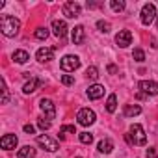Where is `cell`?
<instances>
[{"label":"cell","mask_w":158,"mask_h":158,"mask_svg":"<svg viewBox=\"0 0 158 158\" xmlns=\"http://www.w3.org/2000/svg\"><path fill=\"white\" fill-rule=\"evenodd\" d=\"M37 127H39L41 130H48V128H50V121H48L47 117H39V119H37Z\"/></svg>","instance_id":"obj_28"},{"label":"cell","mask_w":158,"mask_h":158,"mask_svg":"<svg viewBox=\"0 0 158 158\" xmlns=\"http://www.w3.org/2000/svg\"><path fill=\"white\" fill-rule=\"evenodd\" d=\"M78 138H80V141L84 145H89L93 141V134H89V132H80V134H78Z\"/></svg>","instance_id":"obj_23"},{"label":"cell","mask_w":158,"mask_h":158,"mask_svg":"<svg viewBox=\"0 0 158 158\" xmlns=\"http://www.w3.org/2000/svg\"><path fill=\"white\" fill-rule=\"evenodd\" d=\"M154 19H156V8H154V4H145L141 8V23L145 26H151Z\"/></svg>","instance_id":"obj_5"},{"label":"cell","mask_w":158,"mask_h":158,"mask_svg":"<svg viewBox=\"0 0 158 158\" xmlns=\"http://www.w3.org/2000/svg\"><path fill=\"white\" fill-rule=\"evenodd\" d=\"M52 32H54V35L56 37H60V39H63L65 37V34H67V24H65V21H52Z\"/></svg>","instance_id":"obj_14"},{"label":"cell","mask_w":158,"mask_h":158,"mask_svg":"<svg viewBox=\"0 0 158 158\" xmlns=\"http://www.w3.org/2000/svg\"><path fill=\"white\" fill-rule=\"evenodd\" d=\"M23 130H24L26 134H34V132H35V128H34V125H24V127H23Z\"/></svg>","instance_id":"obj_33"},{"label":"cell","mask_w":158,"mask_h":158,"mask_svg":"<svg viewBox=\"0 0 158 158\" xmlns=\"http://www.w3.org/2000/svg\"><path fill=\"white\" fill-rule=\"evenodd\" d=\"M61 84H63V86H73V84H74V76L63 74V76H61Z\"/></svg>","instance_id":"obj_30"},{"label":"cell","mask_w":158,"mask_h":158,"mask_svg":"<svg viewBox=\"0 0 158 158\" xmlns=\"http://www.w3.org/2000/svg\"><path fill=\"white\" fill-rule=\"evenodd\" d=\"M141 114V106L139 104H127L125 106V115L127 117H134V115H139Z\"/></svg>","instance_id":"obj_19"},{"label":"cell","mask_w":158,"mask_h":158,"mask_svg":"<svg viewBox=\"0 0 158 158\" xmlns=\"http://www.w3.org/2000/svg\"><path fill=\"white\" fill-rule=\"evenodd\" d=\"M35 141H37V145H41V147H43V149H47L48 152H54V151H58V147H60V145H58V141H56V139H52V138H48L47 134H45V136H37V139H35Z\"/></svg>","instance_id":"obj_7"},{"label":"cell","mask_w":158,"mask_h":158,"mask_svg":"<svg viewBox=\"0 0 158 158\" xmlns=\"http://www.w3.org/2000/svg\"><path fill=\"white\" fill-rule=\"evenodd\" d=\"M17 158H35V149L30 147V145H24V147L19 149Z\"/></svg>","instance_id":"obj_18"},{"label":"cell","mask_w":158,"mask_h":158,"mask_svg":"<svg viewBox=\"0 0 158 158\" xmlns=\"http://www.w3.org/2000/svg\"><path fill=\"white\" fill-rule=\"evenodd\" d=\"M115 43L121 47V48H127L130 43H132V34L128 30H121L117 35H115Z\"/></svg>","instance_id":"obj_11"},{"label":"cell","mask_w":158,"mask_h":158,"mask_svg":"<svg viewBox=\"0 0 158 158\" xmlns=\"http://www.w3.org/2000/svg\"><path fill=\"white\" fill-rule=\"evenodd\" d=\"M34 35H35V39H41V41H45V39L48 37V30H47V28H37Z\"/></svg>","instance_id":"obj_26"},{"label":"cell","mask_w":158,"mask_h":158,"mask_svg":"<svg viewBox=\"0 0 158 158\" xmlns=\"http://www.w3.org/2000/svg\"><path fill=\"white\" fill-rule=\"evenodd\" d=\"M108 71H110V73H112V74H114V73H115V71H117V69H115V65H108Z\"/></svg>","instance_id":"obj_34"},{"label":"cell","mask_w":158,"mask_h":158,"mask_svg":"<svg viewBox=\"0 0 158 158\" xmlns=\"http://www.w3.org/2000/svg\"><path fill=\"white\" fill-rule=\"evenodd\" d=\"M97 28H99L101 32H104V34H108L112 26H110V23H108V21H99V23H97Z\"/></svg>","instance_id":"obj_29"},{"label":"cell","mask_w":158,"mask_h":158,"mask_svg":"<svg viewBox=\"0 0 158 158\" xmlns=\"http://www.w3.org/2000/svg\"><path fill=\"white\" fill-rule=\"evenodd\" d=\"M76 119H78V123H80L82 127H89V125H93V123H95L97 115H95V112H93V110H89V108H82L80 112H78Z\"/></svg>","instance_id":"obj_4"},{"label":"cell","mask_w":158,"mask_h":158,"mask_svg":"<svg viewBox=\"0 0 158 158\" xmlns=\"http://www.w3.org/2000/svg\"><path fill=\"white\" fill-rule=\"evenodd\" d=\"M86 74H88V78H91V80H97V78H99V69L91 65V67H88Z\"/></svg>","instance_id":"obj_27"},{"label":"cell","mask_w":158,"mask_h":158,"mask_svg":"<svg viewBox=\"0 0 158 158\" xmlns=\"http://www.w3.org/2000/svg\"><path fill=\"white\" fill-rule=\"evenodd\" d=\"M61 11H63V15L67 19H74V17H80L82 8H80V4H76V2H65Z\"/></svg>","instance_id":"obj_6"},{"label":"cell","mask_w":158,"mask_h":158,"mask_svg":"<svg viewBox=\"0 0 158 158\" xmlns=\"http://www.w3.org/2000/svg\"><path fill=\"white\" fill-rule=\"evenodd\" d=\"M84 35H86V32H84V26H74L73 28V34H71V39H73V43L74 45H82L84 43Z\"/></svg>","instance_id":"obj_16"},{"label":"cell","mask_w":158,"mask_h":158,"mask_svg":"<svg viewBox=\"0 0 158 158\" xmlns=\"http://www.w3.org/2000/svg\"><path fill=\"white\" fill-rule=\"evenodd\" d=\"M41 86H43V80L34 76V78H30V80L23 86V93H24V95H30V93H34L37 88H41Z\"/></svg>","instance_id":"obj_10"},{"label":"cell","mask_w":158,"mask_h":158,"mask_svg":"<svg viewBox=\"0 0 158 158\" xmlns=\"http://www.w3.org/2000/svg\"><path fill=\"white\" fill-rule=\"evenodd\" d=\"M17 136L15 134H6V136H2V139H0V147L2 149H6V151H11V149H15L17 147Z\"/></svg>","instance_id":"obj_13"},{"label":"cell","mask_w":158,"mask_h":158,"mask_svg":"<svg viewBox=\"0 0 158 158\" xmlns=\"http://www.w3.org/2000/svg\"><path fill=\"white\" fill-rule=\"evenodd\" d=\"M139 89H141L143 95H158V82L141 80V82H139Z\"/></svg>","instance_id":"obj_9"},{"label":"cell","mask_w":158,"mask_h":158,"mask_svg":"<svg viewBox=\"0 0 158 158\" xmlns=\"http://www.w3.org/2000/svg\"><path fill=\"white\" fill-rule=\"evenodd\" d=\"M132 58H134L138 63H141V61H145V52H143L141 48H134V52H132Z\"/></svg>","instance_id":"obj_24"},{"label":"cell","mask_w":158,"mask_h":158,"mask_svg":"<svg viewBox=\"0 0 158 158\" xmlns=\"http://www.w3.org/2000/svg\"><path fill=\"white\" fill-rule=\"evenodd\" d=\"M106 110L110 112V114H114L115 110H117V97L112 93L110 97H108V101H106Z\"/></svg>","instance_id":"obj_21"},{"label":"cell","mask_w":158,"mask_h":158,"mask_svg":"<svg viewBox=\"0 0 158 158\" xmlns=\"http://www.w3.org/2000/svg\"><path fill=\"white\" fill-rule=\"evenodd\" d=\"M147 158H158V152H156L154 147H149L147 149Z\"/></svg>","instance_id":"obj_31"},{"label":"cell","mask_w":158,"mask_h":158,"mask_svg":"<svg viewBox=\"0 0 158 158\" xmlns=\"http://www.w3.org/2000/svg\"><path fill=\"white\" fill-rule=\"evenodd\" d=\"M102 95H104V86H101V84H93V86L88 88V97H89L91 101H97V99H101Z\"/></svg>","instance_id":"obj_15"},{"label":"cell","mask_w":158,"mask_h":158,"mask_svg":"<svg viewBox=\"0 0 158 158\" xmlns=\"http://www.w3.org/2000/svg\"><path fill=\"white\" fill-rule=\"evenodd\" d=\"M156 19H158V17H156Z\"/></svg>","instance_id":"obj_35"},{"label":"cell","mask_w":158,"mask_h":158,"mask_svg":"<svg viewBox=\"0 0 158 158\" xmlns=\"http://www.w3.org/2000/svg\"><path fill=\"white\" fill-rule=\"evenodd\" d=\"M35 58H37V61H41V63L50 61V60H54V48L43 47V48H39V50L35 52Z\"/></svg>","instance_id":"obj_12"},{"label":"cell","mask_w":158,"mask_h":158,"mask_svg":"<svg viewBox=\"0 0 158 158\" xmlns=\"http://www.w3.org/2000/svg\"><path fill=\"white\" fill-rule=\"evenodd\" d=\"M39 106H41V110L45 112V117H47L48 121L56 117V106H54V102H52L50 99H41V101H39Z\"/></svg>","instance_id":"obj_8"},{"label":"cell","mask_w":158,"mask_h":158,"mask_svg":"<svg viewBox=\"0 0 158 158\" xmlns=\"http://www.w3.org/2000/svg\"><path fill=\"white\" fill-rule=\"evenodd\" d=\"M30 60V54L26 52V50H15L13 52V61H17V63H26Z\"/></svg>","instance_id":"obj_20"},{"label":"cell","mask_w":158,"mask_h":158,"mask_svg":"<svg viewBox=\"0 0 158 158\" xmlns=\"http://www.w3.org/2000/svg\"><path fill=\"white\" fill-rule=\"evenodd\" d=\"M99 151H101V152H104V154H110V152L114 151V141H112L110 138L101 139V141H99Z\"/></svg>","instance_id":"obj_17"},{"label":"cell","mask_w":158,"mask_h":158,"mask_svg":"<svg viewBox=\"0 0 158 158\" xmlns=\"http://www.w3.org/2000/svg\"><path fill=\"white\" fill-rule=\"evenodd\" d=\"M60 67H61V71H65V73H74L78 67H80V58H78V56H73V54H67V56H63V58L60 60Z\"/></svg>","instance_id":"obj_2"},{"label":"cell","mask_w":158,"mask_h":158,"mask_svg":"<svg viewBox=\"0 0 158 158\" xmlns=\"http://www.w3.org/2000/svg\"><path fill=\"white\" fill-rule=\"evenodd\" d=\"M21 30V23L19 19L11 17V15H2L0 17V32H2L6 37H15Z\"/></svg>","instance_id":"obj_1"},{"label":"cell","mask_w":158,"mask_h":158,"mask_svg":"<svg viewBox=\"0 0 158 158\" xmlns=\"http://www.w3.org/2000/svg\"><path fill=\"white\" fill-rule=\"evenodd\" d=\"M110 6H112L114 11H123L125 10V2H123V0H112Z\"/></svg>","instance_id":"obj_25"},{"label":"cell","mask_w":158,"mask_h":158,"mask_svg":"<svg viewBox=\"0 0 158 158\" xmlns=\"http://www.w3.org/2000/svg\"><path fill=\"white\" fill-rule=\"evenodd\" d=\"M61 132H73V134H76V130H74L73 125H63L61 127Z\"/></svg>","instance_id":"obj_32"},{"label":"cell","mask_w":158,"mask_h":158,"mask_svg":"<svg viewBox=\"0 0 158 158\" xmlns=\"http://www.w3.org/2000/svg\"><path fill=\"white\" fill-rule=\"evenodd\" d=\"M130 134V141L134 143V145H145V141H147V138H145V130H143V127L141 125H138V123H134L132 127H130V130H128Z\"/></svg>","instance_id":"obj_3"},{"label":"cell","mask_w":158,"mask_h":158,"mask_svg":"<svg viewBox=\"0 0 158 158\" xmlns=\"http://www.w3.org/2000/svg\"><path fill=\"white\" fill-rule=\"evenodd\" d=\"M0 88H2V104H8V101H10V93H8V88H6V80H4V78L0 80Z\"/></svg>","instance_id":"obj_22"}]
</instances>
